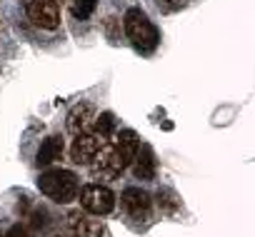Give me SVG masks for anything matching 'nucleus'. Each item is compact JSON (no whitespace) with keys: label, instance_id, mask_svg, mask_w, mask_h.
Segmentation results:
<instances>
[{"label":"nucleus","instance_id":"obj_1","mask_svg":"<svg viewBox=\"0 0 255 237\" xmlns=\"http://www.w3.org/2000/svg\"><path fill=\"white\" fill-rule=\"evenodd\" d=\"M125 33L140 53H153L158 48V40H160L155 25L148 20V15L140 8H130L125 13Z\"/></svg>","mask_w":255,"mask_h":237},{"label":"nucleus","instance_id":"obj_2","mask_svg":"<svg viewBox=\"0 0 255 237\" xmlns=\"http://www.w3.org/2000/svg\"><path fill=\"white\" fill-rule=\"evenodd\" d=\"M38 187L50 200L65 205V202L75 200V195H78V177L70 170H48L40 175Z\"/></svg>","mask_w":255,"mask_h":237},{"label":"nucleus","instance_id":"obj_3","mask_svg":"<svg viewBox=\"0 0 255 237\" xmlns=\"http://www.w3.org/2000/svg\"><path fill=\"white\" fill-rule=\"evenodd\" d=\"M28 18L43 28V30H55L60 25V10L55 0H23Z\"/></svg>","mask_w":255,"mask_h":237},{"label":"nucleus","instance_id":"obj_4","mask_svg":"<svg viewBox=\"0 0 255 237\" xmlns=\"http://www.w3.org/2000/svg\"><path fill=\"white\" fill-rule=\"evenodd\" d=\"M80 205H83L85 212L108 215L115 207V195L108 187H103V185H85L80 190Z\"/></svg>","mask_w":255,"mask_h":237},{"label":"nucleus","instance_id":"obj_5","mask_svg":"<svg viewBox=\"0 0 255 237\" xmlns=\"http://www.w3.org/2000/svg\"><path fill=\"white\" fill-rule=\"evenodd\" d=\"M105 145V140L100 135H93V133H83V135H75V143L70 148V158L73 162L78 165H88L95 160V155L100 153V148Z\"/></svg>","mask_w":255,"mask_h":237},{"label":"nucleus","instance_id":"obj_6","mask_svg":"<svg viewBox=\"0 0 255 237\" xmlns=\"http://www.w3.org/2000/svg\"><path fill=\"white\" fill-rule=\"evenodd\" d=\"M120 202H123V207L128 210V215L135 217V220H148L150 205H153V202H150V195H148L145 190H140V187H128V190L123 192Z\"/></svg>","mask_w":255,"mask_h":237},{"label":"nucleus","instance_id":"obj_7","mask_svg":"<svg viewBox=\"0 0 255 237\" xmlns=\"http://www.w3.org/2000/svg\"><path fill=\"white\" fill-rule=\"evenodd\" d=\"M68 227L73 230L75 237H108L105 227L98 220H90L88 215H83L80 210L68 212Z\"/></svg>","mask_w":255,"mask_h":237},{"label":"nucleus","instance_id":"obj_8","mask_svg":"<svg viewBox=\"0 0 255 237\" xmlns=\"http://www.w3.org/2000/svg\"><path fill=\"white\" fill-rule=\"evenodd\" d=\"M95 117H98L95 115V107L88 105V102H80V105H75L68 112V130L73 135H83V133H88L95 125Z\"/></svg>","mask_w":255,"mask_h":237},{"label":"nucleus","instance_id":"obj_9","mask_svg":"<svg viewBox=\"0 0 255 237\" xmlns=\"http://www.w3.org/2000/svg\"><path fill=\"white\" fill-rule=\"evenodd\" d=\"M95 172L98 175H108V177H115V175H120L123 170H125V165H123V160H120V155H118V150L113 148V145H103L100 148V153L95 155Z\"/></svg>","mask_w":255,"mask_h":237},{"label":"nucleus","instance_id":"obj_10","mask_svg":"<svg viewBox=\"0 0 255 237\" xmlns=\"http://www.w3.org/2000/svg\"><path fill=\"white\" fill-rule=\"evenodd\" d=\"M113 148L118 150V155H120L123 165L128 167V165L133 162V158H135L138 148H140V138H138L133 130H120V133H118V138H115V145H113Z\"/></svg>","mask_w":255,"mask_h":237},{"label":"nucleus","instance_id":"obj_11","mask_svg":"<svg viewBox=\"0 0 255 237\" xmlns=\"http://www.w3.org/2000/svg\"><path fill=\"white\" fill-rule=\"evenodd\" d=\"M133 172L140 180H153L155 177V158H153L150 145H140L138 148V153L133 158Z\"/></svg>","mask_w":255,"mask_h":237},{"label":"nucleus","instance_id":"obj_12","mask_svg":"<svg viewBox=\"0 0 255 237\" xmlns=\"http://www.w3.org/2000/svg\"><path fill=\"white\" fill-rule=\"evenodd\" d=\"M60 155H63V140L58 135H53V138H48L40 145V150H38V165H50V162L60 160Z\"/></svg>","mask_w":255,"mask_h":237},{"label":"nucleus","instance_id":"obj_13","mask_svg":"<svg viewBox=\"0 0 255 237\" xmlns=\"http://www.w3.org/2000/svg\"><path fill=\"white\" fill-rule=\"evenodd\" d=\"M158 205H160V210H165L168 215H173V212L180 210V197L173 190H158Z\"/></svg>","mask_w":255,"mask_h":237},{"label":"nucleus","instance_id":"obj_14","mask_svg":"<svg viewBox=\"0 0 255 237\" xmlns=\"http://www.w3.org/2000/svg\"><path fill=\"white\" fill-rule=\"evenodd\" d=\"M95 128H98V135L103 140H108L113 135V128H115V117L113 112H103L100 117H95Z\"/></svg>","mask_w":255,"mask_h":237},{"label":"nucleus","instance_id":"obj_15","mask_svg":"<svg viewBox=\"0 0 255 237\" xmlns=\"http://www.w3.org/2000/svg\"><path fill=\"white\" fill-rule=\"evenodd\" d=\"M98 5V0H70V8H73V15L85 20Z\"/></svg>","mask_w":255,"mask_h":237},{"label":"nucleus","instance_id":"obj_16","mask_svg":"<svg viewBox=\"0 0 255 237\" xmlns=\"http://www.w3.org/2000/svg\"><path fill=\"white\" fill-rule=\"evenodd\" d=\"M5 237H33V232L28 230V227H23V225H15V227H10L8 230V235Z\"/></svg>","mask_w":255,"mask_h":237},{"label":"nucleus","instance_id":"obj_17","mask_svg":"<svg viewBox=\"0 0 255 237\" xmlns=\"http://www.w3.org/2000/svg\"><path fill=\"white\" fill-rule=\"evenodd\" d=\"M63 237H75V235H63Z\"/></svg>","mask_w":255,"mask_h":237}]
</instances>
